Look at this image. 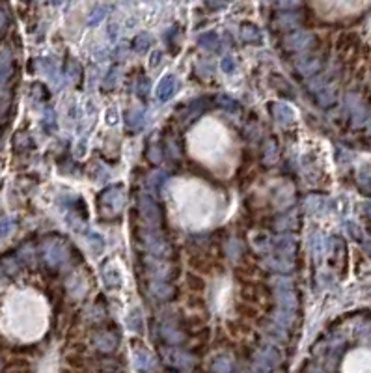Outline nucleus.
Returning a JSON list of instances; mask_svg holds the SVG:
<instances>
[{"label": "nucleus", "instance_id": "nucleus-26", "mask_svg": "<svg viewBox=\"0 0 371 373\" xmlns=\"http://www.w3.org/2000/svg\"><path fill=\"white\" fill-rule=\"evenodd\" d=\"M7 75H9V58L7 54H2L0 56V86L6 82Z\"/></svg>", "mask_w": 371, "mask_h": 373}, {"label": "nucleus", "instance_id": "nucleus-34", "mask_svg": "<svg viewBox=\"0 0 371 373\" xmlns=\"http://www.w3.org/2000/svg\"><path fill=\"white\" fill-rule=\"evenodd\" d=\"M300 4V0H276V6L284 7V9H293Z\"/></svg>", "mask_w": 371, "mask_h": 373}, {"label": "nucleus", "instance_id": "nucleus-31", "mask_svg": "<svg viewBox=\"0 0 371 373\" xmlns=\"http://www.w3.org/2000/svg\"><path fill=\"white\" fill-rule=\"evenodd\" d=\"M358 183H360V189L362 190H371V176L368 174V172H362L360 174V177H358Z\"/></svg>", "mask_w": 371, "mask_h": 373}, {"label": "nucleus", "instance_id": "nucleus-33", "mask_svg": "<svg viewBox=\"0 0 371 373\" xmlns=\"http://www.w3.org/2000/svg\"><path fill=\"white\" fill-rule=\"evenodd\" d=\"M220 69L224 71V73H233V69H235V62H233V58L226 56L224 60L220 62Z\"/></svg>", "mask_w": 371, "mask_h": 373}, {"label": "nucleus", "instance_id": "nucleus-7", "mask_svg": "<svg viewBox=\"0 0 371 373\" xmlns=\"http://www.w3.org/2000/svg\"><path fill=\"white\" fill-rule=\"evenodd\" d=\"M276 252H278L280 258H276V260H289L293 256V252H295V239H293L291 235H280L278 239H276Z\"/></svg>", "mask_w": 371, "mask_h": 373}, {"label": "nucleus", "instance_id": "nucleus-2", "mask_svg": "<svg viewBox=\"0 0 371 373\" xmlns=\"http://www.w3.org/2000/svg\"><path fill=\"white\" fill-rule=\"evenodd\" d=\"M43 256H45V261L49 263L50 267H60L67 260L69 252H67V248L62 243H49V245H45Z\"/></svg>", "mask_w": 371, "mask_h": 373}, {"label": "nucleus", "instance_id": "nucleus-37", "mask_svg": "<svg viewBox=\"0 0 371 373\" xmlns=\"http://www.w3.org/2000/svg\"><path fill=\"white\" fill-rule=\"evenodd\" d=\"M148 92H150V80H148V78H144L142 82H140V86H138V93L144 97Z\"/></svg>", "mask_w": 371, "mask_h": 373}, {"label": "nucleus", "instance_id": "nucleus-42", "mask_svg": "<svg viewBox=\"0 0 371 373\" xmlns=\"http://www.w3.org/2000/svg\"><path fill=\"white\" fill-rule=\"evenodd\" d=\"M243 373H252V372H243Z\"/></svg>", "mask_w": 371, "mask_h": 373}, {"label": "nucleus", "instance_id": "nucleus-12", "mask_svg": "<svg viewBox=\"0 0 371 373\" xmlns=\"http://www.w3.org/2000/svg\"><path fill=\"white\" fill-rule=\"evenodd\" d=\"M241 35H243V39L246 43H256V45H259V43L263 41L261 30L257 28L256 24H250V22L241 26Z\"/></svg>", "mask_w": 371, "mask_h": 373}, {"label": "nucleus", "instance_id": "nucleus-38", "mask_svg": "<svg viewBox=\"0 0 371 373\" xmlns=\"http://www.w3.org/2000/svg\"><path fill=\"white\" fill-rule=\"evenodd\" d=\"M9 226H11V224H9L7 220H0V237H2V235H6V233L9 232Z\"/></svg>", "mask_w": 371, "mask_h": 373}, {"label": "nucleus", "instance_id": "nucleus-29", "mask_svg": "<svg viewBox=\"0 0 371 373\" xmlns=\"http://www.w3.org/2000/svg\"><path fill=\"white\" fill-rule=\"evenodd\" d=\"M297 22H299V21H297V17H295V15L287 13V15H282V17H280L278 24L282 26V28H291V26H295Z\"/></svg>", "mask_w": 371, "mask_h": 373}, {"label": "nucleus", "instance_id": "nucleus-39", "mask_svg": "<svg viewBox=\"0 0 371 373\" xmlns=\"http://www.w3.org/2000/svg\"><path fill=\"white\" fill-rule=\"evenodd\" d=\"M306 373H323L319 368H310V370H306Z\"/></svg>", "mask_w": 371, "mask_h": 373}, {"label": "nucleus", "instance_id": "nucleus-13", "mask_svg": "<svg viewBox=\"0 0 371 373\" xmlns=\"http://www.w3.org/2000/svg\"><path fill=\"white\" fill-rule=\"evenodd\" d=\"M103 278H105V282H107L110 288H118V286H122V275H120V271H118L114 265H107V267H105V271H103Z\"/></svg>", "mask_w": 371, "mask_h": 373}, {"label": "nucleus", "instance_id": "nucleus-14", "mask_svg": "<svg viewBox=\"0 0 371 373\" xmlns=\"http://www.w3.org/2000/svg\"><path fill=\"white\" fill-rule=\"evenodd\" d=\"M211 372L213 373H231L233 372V362L229 357H218L213 360L211 364Z\"/></svg>", "mask_w": 371, "mask_h": 373}, {"label": "nucleus", "instance_id": "nucleus-6", "mask_svg": "<svg viewBox=\"0 0 371 373\" xmlns=\"http://www.w3.org/2000/svg\"><path fill=\"white\" fill-rule=\"evenodd\" d=\"M140 211H142L144 218L150 220L151 224H157L161 220V213H159V205L155 204V200L151 196L140 198Z\"/></svg>", "mask_w": 371, "mask_h": 373}, {"label": "nucleus", "instance_id": "nucleus-5", "mask_svg": "<svg viewBox=\"0 0 371 373\" xmlns=\"http://www.w3.org/2000/svg\"><path fill=\"white\" fill-rule=\"evenodd\" d=\"M179 82L174 75H166L157 86V99L159 101H168L170 97H174V93L178 92Z\"/></svg>", "mask_w": 371, "mask_h": 373}, {"label": "nucleus", "instance_id": "nucleus-10", "mask_svg": "<svg viewBox=\"0 0 371 373\" xmlns=\"http://www.w3.org/2000/svg\"><path fill=\"white\" fill-rule=\"evenodd\" d=\"M93 342H95V345L99 347L101 351H114L116 345H118V338H116L114 334H110V332H99L95 338H93Z\"/></svg>", "mask_w": 371, "mask_h": 373}, {"label": "nucleus", "instance_id": "nucleus-1", "mask_svg": "<svg viewBox=\"0 0 371 373\" xmlns=\"http://www.w3.org/2000/svg\"><path fill=\"white\" fill-rule=\"evenodd\" d=\"M280 364V353L272 347H265L261 351L256 353L254 357V366L259 373H269L271 370Z\"/></svg>", "mask_w": 371, "mask_h": 373}, {"label": "nucleus", "instance_id": "nucleus-19", "mask_svg": "<svg viewBox=\"0 0 371 373\" xmlns=\"http://www.w3.org/2000/svg\"><path fill=\"white\" fill-rule=\"evenodd\" d=\"M146 241H148V248H150L153 254L161 256V254L165 252L166 245H165V241L161 239L159 235H151V233H148V235H146Z\"/></svg>", "mask_w": 371, "mask_h": 373}, {"label": "nucleus", "instance_id": "nucleus-3", "mask_svg": "<svg viewBox=\"0 0 371 373\" xmlns=\"http://www.w3.org/2000/svg\"><path fill=\"white\" fill-rule=\"evenodd\" d=\"M101 204L107 205L110 211H120L123 205L122 187H110L101 194Z\"/></svg>", "mask_w": 371, "mask_h": 373}, {"label": "nucleus", "instance_id": "nucleus-36", "mask_svg": "<svg viewBox=\"0 0 371 373\" xmlns=\"http://www.w3.org/2000/svg\"><path fill=\"white\" fill-rule=\"evenodd\" d=\"M118 82V71H110L108 73V77H107V80H105V86L107 88H110L112 84H116Z\"/></svg>", "mask_w": 371, "mask_h": 373}, {"label": "nucleus", "instance_id": "nucleus-25", "mask_svg": "<svg viewBox=\"0 0 371 373\" xmlns=\"http://www.w3.org/2000/svg\"><path fill=\"white\" fill-rule=\"evenodd\" d=\"M127 325H129L131 331H135V332L140 331V329H142V317H140V312L138 310L131 312V316H129V319H127Z\"/></svg>", "mask_w": 371, "mask_h": 373}, {"label": "nucleus", "instance_id": "nucleus-21", "mask_svg": "<svg viewBox=\"0 0 371 373\" xmlns=\"http://www.w3.org/2000/svg\"><path fill=\"white\" fill-rule=\"evenodd\" d=\"M151 291L159 297V299H166V297L172 295V288L168 284H165L163 280H153L151 282Z\"/></svg>", "mask_w": 371, "mask_h": 373}, {"label": "nucleus", "instance_id": "nucleus-8", "mask_svg": "<svg viewBox=\"0 0 371 373\" xmlns=\"http://www.w3.org/2000/svg\"><path fill=\"white\" fill-rule=\"evenodd\" d=\"M133 360H135V366L140 372H151L155 368V359L146 349H136L135 355H133Z\"/></svg>", "mask_w": 371, "mask_h": 373}, {"label": "nucleus", "instance_id": "nucleus-11", "mask_svg": "<svg viewBox=\"0 0 371 373\" xmlns=\"http://www.w3.org/2000/svg\"><path fill=\"white\" fill-rule=\"evenodd\" d=\"M166 360L170 362L172 366L179 368V370H186V368H190V364H192V359L186 353L181 351H168L166 353Z\"/></svg>", "mask_w": 371, "mask_h": 373}, {"label": "nucleus", "instance_id": "nucleus-30", "mask_svg": "<svg viewBox=\"0 0 371 373\" xmlns=\"http://www.w3.org/2000/svg\"><path fill=\"white\" fill-rule=\"evenodd\" d=\"M168 179V176H166V172H163V170H157L153 176L150 177L151 185H155V187H159V185H163Z\"/></svg>", "mask_w": 371, "mask_h": 373}, {"label": "nucleus", "instance_id": "nucleus-16", "mask_svg": "<svg viewBox=\"0 0 371 373\" xmlns=\"http://www.w3.org/2000/svg\"><path fill=\"white\" fill-rule=\"evenodd\" d=\"M198 43H200V47H203L207 50H216L220 47V39H218V35L214 34V32H205Z\"/></svg>", "mask_w": 371, "mask_h": 373}, {"label": "nucleus", "instance_id": "nucleus-23", "mask_svg": "<svg viewBox=\"0 0 371 373\" xmlns=\"http://www.w3.org/2000/svg\"><path fill=\"white\" fill-rule=\"evenodd\" d=\"M161 334H163V338H165L168 344H179V342L183 340V336H181L176 329L168 327V325H163V327H161Z\"/></svg>", "mask_w": 371, "mask_h": 373}, {"label": "nucleus", "instance_id": "nucleus-27", "mask_svg": "<svg viewBox=\"0 0 371 373\" xmlns=\"http://www.w3.org/2000/svg\"><path fill=\"white\" fill-rule=\"evenodd\" d=\"M315 95L319 99L321 105H330L334 101V93L332 90H327V88H321V90H315Z\"/></svg>", "mask_w": 371, "mask_h": 373}, {"label": "nucleus", "instance_id": "nucleus-40", "mask_svg": "<svg viewBox=\"0 0 371 373\" xmlns=\"http://www.w3.org/2000/svg\"><path fill=\"white\" fill-rule=\"evenodd\" d=\"M364 248H366V252H368V254H371V241H368V243H366V245H364Z\"/></svg>", "mask_w": 371, "mask_h": 373}, {"label": "nucleus", "instance_id": "nucleus-4", "mask_svg": "<svg viewBox=\"0 0 371 373\" xmlns=\"http://www.w3.org/2000/svg\"><path fill=\"white\" fill-rule=\"evenodd\" d=\"M314 41V35L310 32H293L286 37V45L287 49L291 50H304L308 49Z\"/></svg>", "mask_w": 371, "mask_h": 373}, {"label": "nucleus", "instance_id": "nucleus-28", "mask_svg": "<svg viewBox=\"0 0 371 373\" xmlns=\"http://www.w3.org/2000/svg\"><path fill=\"white\" fill-rule=\"evenodd\" d=\"M216 101H218V105H222L226 110H235L237 106H239V103H237V101H233L229 95H218V99H216Z\"/></svg>", "mask_w": 371, "mask_h": 373}, {"label": "nucleus", "instance_id": "nucleus-20", "mask_svg": "<svg viewBox=\"0 0 371 373\" xmlns=\"http://www.w3.org/2000/svg\"><path fill=\"white\" fill-rule=\"evenodd\" d=\"M278 301H280V304L286 308V310H293V308H295V304H297V299H295V295H293L291 289H280V291H278Z\"/></svg>", "mask_w": 371, "mask_h": 373}, {"label": "nucleus", "instance_id": "nucleus-17", "mask_svg": "<svg viewBox=\"0 0 371 373\" xmlns=\"http://www.w3.org/2000/svg\"><path fill=\"white\" fill-rule=\"evenodd\" d=\"M144 121H146V118H144L142 110H131V112L127 114V127L129 129H133V131L142 129Z\"/></svg>", "mask_w": 371, "mask_h": 373}, {"label": "nucleus", "instance_id": "nucleus-24", "mask_svg": "<svg viewBox=\"0 0 371 373\" xmlns=\"http://www.w3.org/2000/svg\"><path fill=\"white\" fill-rule=\"evenodd\" d=\"M108 13V7L107 6H99V7H95L92 13H90V17H88V24L90 26H95V24H99L105 17H107Z\"/></svg>", "mask_w": 371, "mask_h": 373}, {"label": "nucleus", "instance_id": "nucleus-41", "mask_svg": "<svg viewBox=\"0 0 371 373\" xmlns=\"http://www.w3.org/2000/svg\"><path fill=\"white\" fill-rule=\"evenodd\" d=\"M50 2H52V4H60V2H62V0H50Z\"/></svg>", "mask_w": 371, "mask_h": 373}, {"label": "nucleus", "instance_id": "nucleus-18", "mask_svg": "<svg viewBox=\"0 0 371 373\" xmlns=\"http://www.w3.org/2000/svg\"><path fill=\"white\" fill-rule=\"evenodd\" d=\"M306 207L310 213H314V215H321V213L325 211V207H327V202H325L321 196H310L306 200Z\"/></svg>", "mask_w": 371, "mask_h": 373}, {"label": "nucleus", "instance_id": "nucleus-32", "mask_svg": "<svg viewBox=\"0 0 371 373\" xmlns=\"http://www.w3.org/2000/svg\"><path fill=\"white\" fill-rule=\"evenodd\" d=\"M88 239L92 241L90 245L93 247V250H95V252H101V250H103V237H99L97 233H90V235H88Z\"/></svg>", "mask_w": 371, "mask_h": 373}, {"label": "nucleus", "instance_id": "nucleus-9", "mask_svg": "<svg viewBox=\"0 0 371 373\" xmlns=\"http://www.w3.org/2000/svg\"><path fill=\"white\" fill-rule=\"evenodd\" d=\"M272 116L278 123H289L295 120V110L286 103H272Z\"/></svg>", "mask_w": 371, "mask_h": 373}, {"label": "nucleus", "instance_id": "nucleus-22", "mask_svg": "<svg viewBox=\"0 0 371 373\" xmlns=\"http://www.w3.org/2000/svg\"><path fill=\"white\" fill-rule=\"evenodd\" d=\"M151 43H153V37H151L150 34H138L135 37V41H133V49L138 50V52H142V50L150 49Z\"/></svg>", "mask_w": 371, "mask_h": 373}, {"label": "nucleus", "instance_id": "nucleus-15", "mask_svg": "<svg viewBox=\"0 0 371 373\" xmlns=\"http://www.w3.org/2000/svg\"><path fill=\"white\" fill-rule=\"evenodd\" d=\"M297 69H299L302 75L310 77V75H314L315 71L319 69V62L314 60V58H302V60L297 62Z\"/></svg>", "mask_w": 371, "mask_h": 373}, {"label": "nucleus", "instance_id": "nucleus-35", "mask_svg": "<svg viewBox=\"0 0 371 373\" xmlns=\"http://www.w3.org/2000/svg\"><path fill=\"white\" fill-rule=\"evenodd\" d=\"M226 4H228V0H207V6L211 9H222Z\"/></svg>", "mask_w": 371, "mask_h": 373}]
</instances>
